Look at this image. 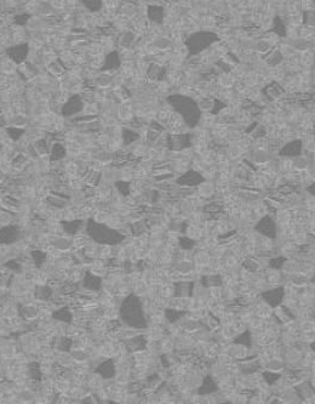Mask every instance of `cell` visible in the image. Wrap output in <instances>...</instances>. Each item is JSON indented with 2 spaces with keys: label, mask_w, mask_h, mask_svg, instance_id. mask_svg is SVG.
<instances>
[{
  "label": "cell",
  "mask_w": 315,
  "mask_h": 404,
  "mask_svg": "<svg viewBox=\"0 0 315 404\" xmlns=\"http://www.w3.org/2000/svg\"><path fill=\"white\" fill-rule=\"evenodd\" d=\"M212 296H214V297L219 296V289H212Z\"/></svg>",
  "instance_id": "cell-1"
}]
</instances>
